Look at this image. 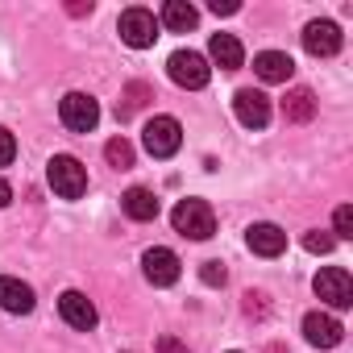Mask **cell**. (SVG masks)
I'll use <instances>...</instances> for the list:
<instances>
[{
	"label": "cell",
	"mask_w": 353,
	"mask_h": 353,
	"mask_svg": "<svg viewBox=\"0 0 353 353\" xmlns=\"http://www.w3.org/2000/svg\"><path fill=\"white\" fill-rule=\"evenodd\" d=\"M17 158V137L5 129V125H0V166H9Z\"/></svg>",
	"instance_id": "23"
},
{
	"label": "cell",
	"mask_w": 353,
	"mask_h": 353,
	"mask_svg": "<svg viewBox=\"0 0 353 353\" xmlns=\"http://www.w3.org/2000/svg\"><path fill=\"white\" fill-rule=\"evenodd\" d=\"M158 353H188V345H183L179 336L166 332V336H158Z\"/></svg>",
	"instance_id": "25"
},
{
	"label": "cell",
	"mask_w": 353,
	"mask_h": 353,
	"mask_svg": "<svg viewBox=\"0 0 353 353\" xmlns=\"http://www.w3.org/2000/svg\"><path fill=\"white\" fill-rule=\"evenodd\" d=\"M0 307L13 312V316H26L34 312V287L13 279V274H0Z\"/></svg>",
	"instance_id": "14"
},
{
	"label": "cell",
	"mask_w": 353,
	"mask_h": 353,
	"mask_svg": "<svg viewBox=\"0 0 353 353\" xmlns=\"http://www.w3.org/2000/svg\"><path fill=\"white\" fill-rule=\"evenodd\" d=\"M341 42H345V38H341V26H336V21H307V26H303V50L316 54V59L336 54Z\"/></svg>",
	"instance_id": "9"
},
{
	"label": "cell",
	"mask_w": 353,
	"mask_h": 353,
	"mask_svg": "<svg viewBox=\"0 0 353 353\" xmlns=\"http://www.w3.org/2000/svg\"><path fill=\"white\" fill-rule=\"evenodd\" d=\"M141 270L154 287H170V283H179V258H174L166 245H154L141 254Z\"/></svg>",
	"instance_id": "8"
},
{
	"label": "cell",
	"mask_w": 353,
	"mask_h": 353,
	"mask_svg": "<svg viewBox=\"0 0 353 353\" xmlns=\"http://www.w3.org/2000/svg\"><path fill=\"white\" fill-rule=\"evenodd\" d=\"M332 237H353V208L349 204H341L332 212Z\"/></svg>",
	"instance_id": "22"
},
{
	"label": "cell",
	"mask_w": 353,
	"mask_h": 353,
	"mask_svg": "<svg viewBox=\"0 0 353 353\" xmlns=\"http://www.w3.org/2000/svg\"><path fill=\"white\" fill-rule=\"evenodd\" d=\"M303 336H307V345H316V349H336L341 336H345V328H341V320H332L328 312H307V316H303Z\"/></svg>",
	"instance_id": "12"
},
{
	"label": "cell",
	"mask_w": 353,
	"mask_h": 353,
	"mask_svg": "<svg viewBox=\"0 0 353 353\" xmlns=\"http://www.w3.org/2000/svg\"><path fill=\"white\" fill-rule=\"evenodd\" d=\"M200 279H204L208 287H225V266H221V262H204V266H200Z\"/></svg>",
	"instance_id": "24"
},
{
	"label": "cell",
	"mask_w": 353,
	"mask_h": 353,
	"mask_svg": "<svg viewBox=\"0 0 353 353\" xmlns=\"http://www.w3.org/2000/svg\"><path fill=\"white\" fill-rule=\"evenodd\" d=\"M233 112H237V121L245 129H266L270 125V100L262 92H254V88H241L233 96Z\"/></svg>",
	"instance_id": "10"
},
{
	"label": "cell",
	"mask_w": 353,
	"mask_h": 353,
	"mask_svg": "<svg viewBox=\"0 0 353 353\" xmlns=\"http://www.w3.org/2000/svg\"><path fill=\"white\" fill-rule=\"evenodd\" d=\"M208 54H212V63H216L221 71H237V67L245 63V50H241V42H237L233 34H212Z\"/></svg>",
	"instance_id": "16"
},
{
	"label": "cell",
	"mask_w": 353,
	"mask_h": 353,
	"mask_svg": "<svg viewBox=\"0 0 353 353\" xmlns=\"http://www.w3.org/2000/svg\"><path fill=\"white\" fill-rule=\"evenodd\" d=\"M9 200H13V188H9V183H5V179H0V208H5V204H9Z\"/></svg>",
	"instance_id": "27"
},
{
	"label": "cell",
	"mask_w": 353,
	"mask_h": 353,
	"mask_svg": "<svg viewBox=\"0 0 353 353\" xmlns=\"http://www.w3.org/2000/svg\"><path fill=\"white\" fill-rule=\"evenodd\" d=\"M332 245H336L332 233H320V229L303 233V250H307V254H332Z\"/></svg>",
	"instance_id": "21"
},
{
	"label": "cell",
	"mask_w": 353,
	"mask_h": 353,
	"mask_svg": "<svg viewBox=\"0 0 353 353\" xmlns=\"http://www.w3.org/2000/svg\"><path fill=\"white\" fill-rule=\"evenodd\" d=\"M59 121H63L71 133H92V129L100 125V104H96V96H88V92H67V96L59 100Z\"/></svg>",
	"instance_id": "4"
},
{
	"label": "cell",
	"mask_w": 353,
	"mask_h": 353,
	"mask_svg": "<svg viewBox=\"0 0 353 353\" xmlns=\"http://www.w3.org/2000/svg\"><path fill=\"white\" fill-rule=\"evenodd\" d=\"M166 75L179 83V88H204L208 79H212V67H208V59L204 54H196V50H174L170 59H166Z\"/></svg>",
	"instance_id": "5"
},
{
	"label": "cell",
	"mask_w": 353,
	"mask_h": 353,
	"mask_svg": "<svg viewBox=\"0 0 353 353\" xmlns=\"http://www.w3.org/2000/svg\"><path fill=\"white\" fill-rule=\"evenodd\" d=\"M141 145L150 158H170V154H179L183 145V125L174 121V117H150L145 129H141Z\"/></svg>",
	"instance_id": "3"
},
{
	"label": "cell",
	"mask_w": 353,
	"mask_h": 353,
	"mask_svg": "<svg viewBox=\"0 0 353 353\" xmlns=\"http://www.w3.org/2000/svg\"><path fill=\"white\" fill-rule=\"evenodd\" d=\"M121 208H125V216H133V221H154V216H158V196H154L150 188H129V192L121 196Z\"/></svg>",
	"instance_id": "18"
},
{
	"label": "cell",
	"mask_w": 353,
	"mask_h": 353,
	"mask_svg": "<svg viewBox=\"0 0 353 353\" xmlns=\"http://www.w3.org/2000/svg\"><path fill=\"white\" fill-rule=\"evenodd\" d=\"M254 71H258L262 83H287L291 71H295V63H291V54H283V50H262V54L254 59Z\"/></svg>",
	"instance_id": "15"
},
{
	"label": "cell",
	"mask_w": 353,
	"mask_h": 353,
	"mask_svg": "<svg viewBox=\"0 0 353 353\" xmlns=\"http://www.w3.org/2000/svg\"><path fill=\"white\" fill-rule=\"evenodd\" d=\"M229 353H237V349H229Z\"/></svg>",
	"instance_id": "28"
},
{
	"label": "cell",
	"mask_w": 353,
	"mask_h": 353,
	"mask_svg": "<svg viewBox=\"0 0 353 353\" xmlns=\"http://www.w3.org/2000/svg\"><path fill=\"white\" fill-rule=\"evenodd\" d=\"M104 158H108L112 166H121V170H129V166H133V145H129L125 137H112V141L104 145Z\"/></svg>",
	"instance_id": "20"
},
{
	"label": "cell",
	"mask_w": 353,
	"mask_h": 353,
	"mask_svg": "<svg viewBox=\"0 0 353 353\" xmlns=\"http://www.w3.org/2000/svg\"><path fill=\"white\" fill-rule=\"evenodd\" d=\"M287 121H312V112H316V100H312V92L307 88H295L291 96H287Z\"/></svg>",
	"instance_id": "19"
},
{
	"label": "cell",
	"mask_w": 353,
	"mask_h": 353,
	"mask_svg": "<svg viewBox=\"0 0 353 353\" xmlns=\"http://www.w3.org/2000/svg\"><path fill=\"white\" fill-rule=\"evenodd\" d=\"M117 34H121L125 46L145 50V46H154V38H158V21H154L150 9H125L121 21H117Z\"/></svg>",
	"instance_id": "6"
},
{
	"label": "cell",
	"mask_w": 353,
	"mask_h": 353,
	"mask_svg": "<svg viewBox=\"0 0 353 353\" xmlns=\"http://www.w3.org/2000/svg\"><path fill=\"white\" fill-rule=\"evenodd\" d=\"M196 21H200V13H196V5H188V0H166L162 5V26L170 34H188V30H196Z\"/></svg>",
	"instance_id": "17"
},
{
	"label": "cell",
	"mask_w": 353,
	"mask_h": 353,
	"mask_svg": "<svg viewBox=\"0 0 353 353\" xmlns=\"http://www.w3.org/2000/svg\"><path fill=\"white\" fill-rule=\"evenodd\" d=\"M245 245H250L258 258H279V254L287 250V233H283L279 225H270V221H258V225L245 229Z\"/></svg>",
	"instance_id": "13"
},
{
	"label": "cell",
	"mask_w": 353,
	"mask_h": 353,
	"mask_svg": "<svg viewBox=\"0 0 353 353\" xmlns=\"http://www.w3.org/2000/svg\"><path fill=\"white\" fill-rule=\"evenodd\" d=\"M212 13H237V0H212Z\"/></svg>",
	"instance_id": "26"
},
{
	"label": "cell",
	"mask_w": 353,
	"mask_h": 353,
	"mask_svg": "<svg viewBox=\"0 0 353 353\" xmlns=\"http://www.w3.org/2000/svg\"><path fill=\"white\" fill-rule=\"evenodd\" d=\"M312 287H316V295H320L328 307H336V312H345V307L353 303V279H349L345 266H324Z\"/></svg>",
	"instance_id": "7"
},
{
	"label": "cell",
	"mask_w": 353,
	"mask_h": 353,
	"mask_svg": "<svg viewBox=\"0 0 353 353\" xmlns=\"http://www.w3.org/2000/svg\"><path fill=\"white\" fill-rule=\"evenodd\" d=\"M46 179H50L54 196L79 200V196L88 192V166H83L79 158H71V154H54V158L46 162Z\"/></svg>",
	"instance_id": "2"
},
{
	"label": "cell",
	"mask_w": 353,
	"mask_h": 353,
	"mask_svg": "<svg viewBox=\"0 0 353 353\" xmlns=\"http://www.w3.org/2000/svg\"><path fill=\"white\" fill-rule=\"evenodd\" d=\"M59 316L71 324V328H79V332H92L96 328V303L83 295V291H63L59 295Z\"/></svg>",
	"instance_id": "11"
},
{
	"label": "cell",
	"mask_w": 353,
	"mask_h": 353,
	"mask_svg": "<svg viewBox=\"0 0 353 353\" xmlns=\"http://www.w3.org/2000/svg\"><path fill=\"white\" fill-rule=\"evenodd\" d=\"M170 225H174V233H183L192 241H208L216 233V212L208 200H179L170 212Z\"/></svg>",
	"instance_id": "1"
}]
</instances>
